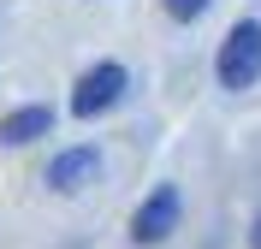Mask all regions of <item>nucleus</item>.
<instances>
[{
	"label": "nucleus",
	"mask_w": 261,
	"mask_h": 249,
	"mask_svg": "<svg viewBox=\"0 0 261 249\" xmlns=\"http://www.w3.org/2000/svg\"><path fill=\"white\" fill-rule=\"evenodd\" d=\"M119 95H125V66H113V60L107 66H89L77 77V89H71V113L77 119H101Z\"/></svg>",
	"instance_id": "2"
},
{
	"label": "nucleus",
	"mask_w": 261,
	"mask_h": 249,
	"mask_svg": "<svg viewBox=\"0 0 261 249\" xmlns=\"http://www.w3.org/2000/svg\"><path fill=\"white\" fill-rule=\"evenodd\" d=\"M48 125H54L48 107H18L6 125H0V136H6V143H36V136H48Z\"/></svg>",
	"instance_id": "5"
},
{
	"label": "nucleus",
	"mask_w": 261,
	"mask_h": 249,
	"mask_svg": "<svg viewBox=\"0 0 261 249\" xmlns=\"http://www.w3.org/2000/svg\"><path fill=\"white\" fill-rule=\"evenodd\" d=\"M178 214H184L178 190H172V184H161V190H154V196L137 208V219H130V237H137V243H161V237L178 226Z\"/></svg>",
	"instance_id": "3"
},
{
	"label": "nucleus",
	"mask_w": 261,
	"mask_h": 249,
	"mask_svg": "<svg viewBox=\"0 0 261 249\" xmlns=\"http://www.w3.org/2000/svg\"><path fill=\"white\" fill-rule=\"evenodd\" d=\"M249 243H255V249H261V219H255V237H249Z\"/></svg>",
	"instance_id": "7"
},
{
	"label": "nucleus",
	"mask_w": 261,
	"mask_h": 249,
	"mask_svg": "<svg viewBox=\"0 0 261 249\" xmlns=\"http://www.w3.org/2000/svg\"><path fill=\"white\" fill-rule=\"evenodd\" d=\"M202 6H208V0H166V12H172V18H196Z\"/></svg>",
	"instance_id": "6"
},
{
	"label": "nucleus",
	"mask_w": 261,
	"mask_h": 249,
	"mask_svg": "<svg viewBox=\"0 0 261 249\" xmlns=\"http://www.w3.org/2000/svg\"><path fill=\"white\" fill-rule=\"evenodd\" d=\"M95 178H101V149H65L60 160L48 166V184L60 196H77V190H89Z\"/></svg>",
	"instance_id": "4"
},
{
	"label": "nucleus",
	"mask_w": 261,
	"mask_h": 249,
	"mask_svg": "<svg viewBox=\"0 0 261 249\" xmlns=\"http://www.w3.org/2000/svg\"><path fill=\"white\" fill-rule=\"evenodd\" d=\"M214 71H220L226 89H255V77H261V24L255 18H238L231 24V36L220 42Z\"/></svg>",
	"instance_id": "1"
}]
</instances>
